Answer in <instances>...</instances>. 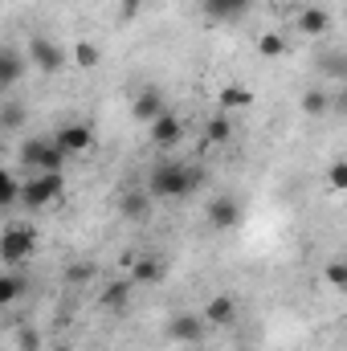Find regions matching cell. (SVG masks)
<instances>
[{
    "instance_id": "cell-4",
    "label": "cell",
    "mask_w": 347,
    "mask_h": 351,
    "mask_svg": "<svg viewBox=\"0 0 347 351\" xmlns=\"http://www.w3.org/2000/svg\"><path fill=\"white\" fill-rule=\"evenodd\" d=\"M21 168L25 172H62L66 168V156L53 147V139L37 135V139H25L21 143Z\"/></svg>"
},
{
    "instance_id": "cell-3",
    "label": "cell",
    "mask_w": 347,
    "mask_h": 351,
    "mask_svg": "<svg viewBox=\"0 0 347 351\" xmlns=\"http://www.w3.org/2000/svg\"><path fill=\"white\" fill-rule=\"evenodd\" d=\"M33 250H37V233L29 225H8L0 233V265L4 269H21L33 258Z\"/></svg>"
},
{
    "instance_id": "cell-19",
    "label": "cell",
    "mask_w": 347,
    "mask_h": 351,
    "mask_svg": "<svg viewBox=\"0 0 347 351\" xmlns=\"http://www.w3.org/2000/svg\"><path fill=\"white\" fill-rule=\"evenodd\" d=\"M21 294H25V278H21L16 269H4V274H0V311H8Z\"/></svg>"
},
{
    "instance_id": "cell-6",
    "label": "cell",
    "mask_w": 347,
    "mask_h": 351,
    "mask_svg": "<svg viewBox=\"0 0 347 351\" xmlns=\"http://www.w3.org/2000/svg\"><path fill=\"white\" fill-rule=\"evenodd\" d=\"M49 139H53V147H58L66 160H74V156H86L90 147H94V127H90V123H66V127H58Z\"/></svg>"
},
{
    "instance_id": "cell-12",
    "label": "cell",
    "mask_w": 347,
    "mask_h": 351,
    "mask_svg": "<svg viewBox=\"0 0 347 351\" xmlns=\"http://www.w3.org/2000/svg\"><path fill=\"white\" fill-rule=\"evenodd\" d=\"M254 106V90L241 86V82H229V86L217 90V110L221 114H233V110H250Z\"/></svg>"
},
{
    "instance_id": "cell-13",
    "label": "cell",
    "mask_w": 347,
    "mask_h": 351,
    "mask_svg": "<svg viewBox=\"0 0 347 351\" xmlns=\"http://www.w3.org/2000/svg\"><path fill=\"white\" fill-rule=\"evenodd\" d=\"M25 70H29L25 53H21V49H8V45H0V90L16 86V82L25 78Z\"/></svg>"
},
{
    "instance_id": "cell-17",
    "label": "cell",
    "mask_w": 347,
    "mask_h": 351,
    "mask_svg": "<svg viewBox=\"0 0 347 351\" xmlns=\"http://www.w3.org/2000/svg\"><path fill=\"white\" fill-rule=\"evenodd\" d=\"M131 282H139V286H152V282H164V262L160 258H139V262L131 265Z\"/></svg>"
},
{
    "instance_id": "cell-27",
    "label": "cell",
    "mask_w": 347,
    "mask_h": 351,
    "mask_svg": "<svg viewBox=\"0 0 347 351\" xmlns=\"http://www.w3.org/2000/svg\"><path fill=\"white\" fill-rule=\"evenodd\" d=\"M327 184H331V192H344L347 188V164L344 160H335V164L327 168Z\"/></svg>"
},
{
    "instance_id": "cell-24",
    "label": "cell",
    "mask_w": 347,
    "mask_h": 351,
    "mask_svg": "<svg viewBox=\"0 0 347 351\" xmlns=\"http://www.w3.org/2000/svg\"><path fill=\"white\" fill-rule=\"evenodd\" d=\"M258 53L265 58V62L282 58V53H286V37H282V33H274V29H270V33H261V37H258Z\"/></svg>"
},
{
    "instance_id": "cell-29",
    "label": "cell",
    "mask_w": 347,
    "mask_h": 351,
    "mask_svg": "<svg viewBox=\"0 0 347 351\" xmlns=\"http://www.w3.org/2000/svg\"><path fill=\"white\" fill-rule=\"evenodd\" d=\"M290 4H294V0H270V8H278V12H282V8H290Z\"/></svg>"
},
{
    "instance_id": "cell-22",
    "label": "cell",
    "mask_w": 347,
    "mask_h": 351,
    "mask_svg": "<svg viewBox=\"0 0 347 351\" xmlns=\"http://www.w3.org/2000/svg\"><path fill=\"white\" fill-rule=\"evenodd\" d=\"M127 298H131V282H110L102 290V306L106 311H127Z\"/></svg>"
},
{
    "instance_id": "cell-14",
    "label": "cell",
    "mask_w": 347,
    "mask_h": 351,
    "mask_svg": "<svg viewBox=\"0 0 347 351\" xmlns=\"http://www.w3.org/2000/svg\"><path fill=\"white\" fill-rule=\"evenodd\" d=\"M298 33H302V37H315V41L327 37V33H331V12L319 8V4L302 8V12H298Z\"/></svg>"
},
{
    "instance_id": "cell-15",
    "label": "cell",
    "mask_w": 347,
    "mask_h": 351,
    "mask_svg": "<svg viewBox=\"0 0 347 351\" xmlns=\"http://www.w3.org/2000/svg\"><path fill=\"white\" fill-rule=\"evenodd\" d=\"M250 4L254 0H200L208 21H237L241 12H250Z\"/></svg>"
},
{
    "instance_id": "cell-23",
    "label": "cell",
    "mask_w": 347,
    "mask_h": 351,
    "mask_svg": "<svg viewBox=\"0 0 347 351\" xmlns=\"http://www.w3.org/2000/svg\"><path fill=\"white\" fill-rule=\"evenodd\" d=\"M16 196H21V180L8 172V168H0V213H4V208H12V204H16Z\"/></svg>"
},
{
    "instance_id": "cell-26",
    "label": "cell",
    "mask_w": 347,
    "mask_h": 351,
    "mask_svg": "<svg viewBox=\"0 0 347 351\" xmlns=\"http://www.w3.org/2000/svg\"><path fill=\"white\" fill-rule=\"evenodd\" d=\"M21 123H25V106H21V102H8V106H4V114H0V127L16 131Z\"/></svg>"
},
{
    "instance_id": "cell-5",
    "label": "cell",
    "mask_w": 347,
    "mask_h": 351,
    "mask_svg": "<svg viewBox=\"0 0 347 351\" xmlns=\"http://www.w3.org/2000/svg\"><path fill=\"white\" fill-rule=\"evenodd\" d=\"M25 62L37 66L41 74H62L70 58H66V49H62L58 41H49V37H33V41L25 45Z\"/></svg>"
},
{
    "instance_id": "cell-28",
    "label": "cell",
    "mask_w": 347,
    "mask_h": 351,
    "mask_svg": "<svg viewBox=\"0 0 347 351\" xmlns=\"http://www.w3.org/2000/svg\"><path fill=\"white\" fill-rule=\"evenodd\" d=\"M143 4H147V0H119V16H123V21H135V16L143 12Z\"/></svg>"
},
{
    "instance_id": "cell-2",
    "label": "cell",
    "mask_w": 347,
    "mask_h": 351,
    "mask_svg": "<svg viewBox=\"0 0 347 351\" xmlns=\"http://www.w3.org/2000/svg\"><path fill=\"white\" fill-rule=\"evenodd\" d=\"M62 188H66L62 172H33L29 180H21L16 204H25V208H49V204H58Z\"/></svg>"
},
{
    "instance_id": "cell-9",
    "label": "cell",
    "mask_w": 347,
    "mask_h": 351,
    "mask_svg": "<svg viewBox=\"0 0 347 351\" xmlns=\"http://www.w3.org/2000/svg\"><path fill=\"white\" fill-rule=\"evenodd\" d=\"M168 110V98H164V90L160 86H143L135 98H131V114H135V123H152V119H160Z\"/></svg>"
},
{
    "instance_id": "cell-16",
    "label": "cell",
    "mask_w": 347,
    "mask_h": 351,
    "mask_svg": "<svg viewBox=\"0 0 347 351\" xmlns=\"http://www.w3.org/2000/svg\"><path fill=\"white\" fill-rule=\"evenodd\" d=\"M70 62H74L78 70H98V62H102L98 41H74V45H70Z\"/></svg>"
},
{
    "instance_id": "cell-18",
    "label": "cell",
    "mask_w": 347,
    "mask_h": 351,
    "mask_svg": "<svg viewBox=\"0 0 347 351\" xmlns=\"http://www.w3.org/2000/svg\"><path fill=\"white\" fill-rule=\"evenodd\" d=\"M331 110H335V98H331L327 90H307V94H302V114L323 119V114H331Z\"/></svg>"
},
{
    "instance_id": "cell-25",
    "label": "cell",
    "mask_w": 347,
    "mask_h": 351,
    "mask_svg": "<svg viewBox=\"0 0 347 351\" xmlns=\"http://www.w3.org/2000/svg\"><path fill=\"white\" fill-rule=\"evenodd\" d=\"M323 278H327V286H335V290H344V286H347V265H344V258H335V262H327V269H323Z\"/></svg>"
},
{
    "instance_id": "cell-8",
    "label": "cell",
    "mask_w": 347,
    "mask_h": 351,
    "mask_svg": "<svg viewBox=\"0 0 347 351\" xmlns=\"http://www.w3.org/2000/svg\"><path fill=\"white\" fill-rule=\"evenodd\" d=\"M147 135H152V143H156L160 152H172L176 143L184 139V123L176 119L172 110H164L160 119H152V123H147Z\"/></svg>"
},
{
    "instance_id": "cell-11",
    "label": "cell",
    "mask_w": 347,
    "mask_h": 351,
    "mask_svg": "<svg viewBox=\"0 0 347 351\" xmlns=\"http://www.w3.org/2000/svg\"><path fill=\"white\" fill-rule=\"evenodd\" d=\"M168 335H172L176 343L196 348V343L204 339V319H200V315H176L172 323H168Z\"/></svg>"
},
{
    "instance_id": "cell-1",
    "label": "cell",
    "mask_w": 347,
    "mask_h": 351,
    "mask_svg": "<svg viewBox=\"0 0 347 351\" xmlns=\"http://www.w3.org/2000/svg\"><path fill=\"white\" fill-rule=\"evenodd\" d=\"M204 172L196 164H184V160H168V164H156L147 176V196L152 200H180V196H192L200 188Z\"/></svg>"
},
{
    "instance_id": "cell-20",
    "label": "cell",
    "mask_w": 347,
    "mask_h": 351,
    "mask_svg": "<svg viewBox=\"0 0 347 351\" xmlns=\"http://www.w3.org/2000/svg\"><path fill=\"white\" fill-rule=\"evenodd\" d=\"M147 208H152V196H147V192H127V196L119 200V213H123L127 221H139Z\"/></svg>"
},
{
    "instance_id": "cell-7",
    "label": "cell",
    "mask_w": 347,
    "mask_h": 351,
    "mask_svg": "<svg viewBox=\"0 0 347 351\" xmlns=\"http://www.w3.org/2000/svg\"><path fill=\"white\" fill-rule=\"evenodd\" d=\"M204 221H208V229H217V233L237 229V221H241V204H237V196H229V192L213 196L208 208H204Z\"/></svg>"
},
{
    "instance_id": "cell-21",
    "label": "cell",
    "mask_w": 347,
    "mask_h": 351,
    "mask_svg": "<svg viewBox=\"0 0 347 351\" xmlns=\"http://www.w3.org/2000/svg\"><path fill=\"white\" fill-rule=\"evenodd\" d=\"M204 139H208V143H229V139H233V123H229V114L217 110V114L208 119V127H204Z\"/></svg>"
},
{
    "instance_id": "cell-10",
    "label": "cell",
    "mask_w": 347,
    "mask_h": 351,
    "mask_svg": "<svg viewBox=\"0 0 347 351\" xmlns=\"http://www.w3.org/2000/svg\"><path fill=\"white\" fill-rule=\"evenodd\" d=\"M200 319H204V327H229V323L237 319V302H233L229 294H213V298L204 302Z\"/></svg>"
}]
</instances>
